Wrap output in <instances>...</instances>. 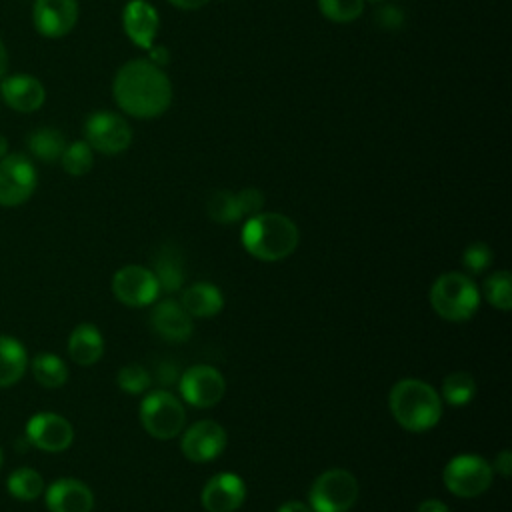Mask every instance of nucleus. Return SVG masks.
Here are the masks:
<instances>
[{
	"label": "nucleus",
	"mask_w": 512,
	"mask_h": 512,
	"mask_svg": "<svg viewBox=\"0 0 512 512\" xmlns=\"http://www.w3.org/2000/svg\"><path fill=\"white\" fill-rule=\"evenodd\" d=\"M376 22L382 26V28H398L402 26L404 22V12L396 6H384L376 12Z\"/></svg>",
	"instance_id": "36"
},
{
	"label": "nucleus",
	"mask_w": 512,
	"mask_h": 512,
	"mask_svg": "<svg viewBox=\"0 0 512 512\" xmlns=\"http://www.w3.org/2000/svg\"><path fill=\"white\" fill-rule=\"evenodd\" d=\"M34 380L44 388H60L68 380V366L52 352L36 354L32 360Z\"/></svg>",
	"instance_id": "25"
},
{
	"label": "nucleus",
	"mask_w": 512,
	"mask_h": 512,
	"mask_svg": "<svg viewBox=\"0 0 512 512\" xmlns=\"http://www.w3.org/2000/svg\"><path fill=\"white\" fill-rule=\"evenodd\" d=\"M430 306L434 312L450 322H464L472 318L480 304V290L470 274L444 272L430 286Z\"/></svg>",
	"instance_id": "4"
},
{
	"label": "nucleus",
	"mask_w": 512,
	"mask_h": 512,
	"mask_svg": "<svg viewBox=\"0 0 512 512\" xmlns=\"http://www.w3.org/2000/svg\"><path fill=\"white\" fill-rule=\"evenodd\" d=\"M296 224L280 212H258L242 226V244L248 254L262 262H278L298 246Z\"/></svg>",
	"instance_id": "3"
},
{
	"label": "nucleus",
	"mask_w": 512,
	"mask_h": 512,
	"mask_svg": "<svg viewBox=\"0 0 512 512\" xmlns=\"http://www.w3.org/2000/svg\"><path fill=\"white\" fill-rule=\"evenodd\" d=\"M68 354L80 366L96 364L104 354L102 332L90 322L78 324L68 336Z\"/></svg>",
	"instance_id": "20"
},
{
	"label": "nucleus",
	"mask_w": 512,
	"mask_h": 512,
	"mask_svg": "<svg viewBox=\"0 0 512 512\" xmlns=\"http://www.w3.org/2000/svg\"><path fill=\"white\" fill-rule=\"evenodd\" d=\"M152 274L158 282V288L164 292H176L184 284V260L178 248L162 246L154 256Z\"/></svg>",
	"instance_id": "22"
},
{
	"label": "nucleus",
	"mask_w": 512,
	"mask_h": 512,
	"mask_svg": "<svg viewBox=\"0 0 512 512\" xmlns=\"http://www.w3.org/2000/svg\"><path fill=\"white\" fill-rule=\"evenodd\" d=\"M246 498V484L234 472H218L202 488L200 502L208 512H234Z\"/></svg>",
	"instance_id": "15"
},
{
	"label": "nucleus",
	"mask_w": 512,
	"mask_h": 512,
	"mask_svg": "<svg viewBox=\"0 0 512 512\" xmlns=\"http://www.w3.org/2000/svg\"><path fill=\"white\" fill-rule=\"evenodd\" d=\"M60 164L64 168L66 174L70 176H84L92 170L94 164V150L90 148V144L86 140H76L66 144L62 156H60Z\"/></svg>",
	"instance_id": "29"
},
{
	"label": "nucleus",
	"mask_w": 512,
	"mask_h": 512,
	"mask_svg": "<svg viewBox=\"0 0 512 512\" xmlns=\"http://www.w3.org/2000/svg\"><path fill=\"white\" fill-rule=\"evenodd\" d=\"M44 490L50 512H92L94 494L82 480L60 478Z\"/></svg>",
	"instance_id": "18"
},
{
	"label": "nucleus",
	"mask_w": 512,
	"mask_h": 512,
	"mask_svg": "<svg viewBox=\"0 0 512 512\" xmlns=\"http://www.w3.org/2000/svg\"><path fill=\"white\" fill-rule=\"evenodd\" d=\"M492 258H494V254H492V250H490V246L486 242H472L462 252V264L468 270V274L484 272L490 266Z\"/></svg>",
	"instance_id": "33"
},
{
	"label": "nucleus",
	"mask_w": 512,
	"mask_h": 512,
	"mask_svg": "<svg viewBox=\"0 0 512 512\" xmlns=\"http://www.w3.org/2000/svg\"><path fill=\"white\" fill-rule=\"evenodd\" d=\"M154 332L168 342H184L192 334V316L182 308L180 302L166 298L160 300L150 316Z\"/></svg>",
	"instance_id": "19"
},
{
	"label": "nucleus",
	"mask_w": 512,
	"mask_h": 512,
	"mask_svg": "<svg viewBox=\"0 0 512 512\" xmlns=\"http://www.w3.org/2000/svg\"><path fill=\"white\" fill-rule=\"evenodd\" d=\"M0 466H2V448H0Z\"/></svg>",
	"instance_id": "44"
},
{
	"label": "nucleus",
	"mask_w": 512,
	"mask_h": 512,
	"mask_svg": "<svg viewBox=\"0 0 512 512\" xmlns=\"http://www.w3.org/2000/svg\"><path fill=\"white\" fill-rule=\"evenodd\" d=\"M140 422L150 436L170 440L182 432L186 424V410L172 392L158 388L142 398Z\"/></svg>",
	"instance_id": "5"
},
{
	"label": "nucleus",
	"mask_w": 512,
	"mask_h": 512,
	"mask_svg": "<svg viewBox=\"0 0 512 512\" xmlns=\"http://www.w3.org/2000/svg\"><path fill=\"white\" fill-rule=\"evenodd\" d=\"M0 96L14 112H36L46 100L44 84L32 74H10L0 80Z\"/></svg>",
	"instance_id": "16"
},
{
	"label": "nucleus",
	"mask_w": 512,
	"mask_h": 512,
	"mask_svg": "<svg viewBox=\"0 0 512 512\" xmlns=\"http://www.w3.org/2000/svg\"><path fill=\"white\" fill-rule=\"evenodd\" d=\"M476 394V380L470 372L458 370L442 380L440 398L450 406H466Z\"/></svg>",
	"instance_id": "26"
},
{
	"label": "nucleus",
	"mask_w": 512,
	"mask_h": 512,
	"mask_svg": "<svg viewBox=\"0 0 512 512\" xmlns=\"http://www.w3.org/2000/svg\"><path fill=\"white\" fill-rule=\"evenodd\" d=\"M150 376H154L162 386H172L180 380V370L172 360H162L156 364L154 372H150Z\"/></svg>",
	"instance_id": "35"
},
{
	"label": "nucleus",
	"mask_w": 512,
	"mask_h": 512,
	"mask_svg": "<svg viewBox=\"0 0 512 512\" xmlns=\"http://www.w3.org/2000/svg\"><path fill=\"white\" fill-rule=\"evenodd\" d=\"M226 430L214 420H198L186 428L180 448L192 462H210L226 448Z\"/></svg>",
	"instance_id": "13"
},
{
	"label": "nucleus",
	"mask_w": 512,
	"mask_h": 512,
	"mask_svg": "<svg viewBox=\"0 0 512 512\" xmlns=\"http://www.w3.org/2000/svg\"><path fill=\"white\" fill-rule=\"evenodd\" d=\"M148 60L162 68V66L170 60V54H168V50H166L164 46H154V44H152V46L148 48Z\"/></svg>",
	"instance_id": "39"
},
{
	"label": "nucleus",
	"mask_w": 512,
	"mask_h": 512,
	"mask_svg": "<svg viewBox=\"0 0 512 512\" xmlns=\"http://www.w3.org/2000/svg\"><path fill=\"white\" fill-rule=\"evenodd\" d=\"M6 70H8V52H6V46L0 38V80L6 76Z\"/></svg>",
	"instance_id": "42"
},
{
	"label": "nucleus",
	"mask_w": 512,
	"mask_h": 512,
	"mask_svg": "<svg viewBox=\"0 0 512 512\" xmlns=\"http://www.w3.org/2000/svg\"><path fill=\"white\" fill-rule=\"evenodd\" d=\"M482 294L488 300L490 306L508 312L512 308V276L508 270H496L492 272L484 284Z\"/></svg>",
	"instance_id": "28"
},
{
	"label": "nucleus",
	"mask_w": 512,
	"mask_h": 512,
	"mask_svg": "<svg viewBox=\"0 0 512 512\" xmlns=\"http://www.w3.org/2000/svg\"><path fill=\"white\" fill-rule=\"evenodd\" d=\"M34 28L44 38H62L72 32L78 22L76 0H34Z\"/></svg>",
	"instance_id": "14"
},
{
	"label": "nucleus",
	"mask_w": 512,
	"mask_h": 512,
	"mask_svg": "<svg viewBox=\"0 0 512 512\" xmlns=\"http://www.w3.org/2000/svg\"><path fill=\"white\" fill-rule=\"evenodd\" d=\"M28 366V354L20 340L0 336V388L16 384Z\"/></svg>",
	"instance_id": "23"
},
{
	"label": "nucleus",
	"mask_w": 512,
	"mask_h": 512,
	"mask_svg": "<svg viewBox=\"0 0 512 512\" xmlns=\"http://www.w3.org/2000/svg\"><path fill=\"white\" fill-rule=\"evenodd\" d=\"M168 2L180 10H196L206 6L210 0H168Z\"/></svg>",
	"instance_id": "41"
},
{
	"label": "nucleus",
	"mask_w": 512,
	"mask_h": 512,
	"mask_svg": "<svg viewBox=\"0 0 512 512\" xmlns=\"http://www.w3.org/2000/svg\"><path fill=\"white\" fill-rule=\"evenodd\" d=\"M276 512H314L312 506L308 502L302 500H288L284 504H280V508Z\"/></svg>",
	"instance_id": "40"
},
{
	"label": "nucleus",
	"mask_w": 512,
	"mask_h": 512,
	"mask_svg": "<svg viewBox=\"0 0 512 512\" xmlns=\"http://www.w3.org/2000/svg\"><path fill=\"white\" fill-rule=\"evenodd\" d=\"M8 154V140L4 134H0V158H4Z\"/></svg>",
	"instance_id": "43"
},
{
	"label": "nucleus",
	"mask_w": 512,
	"mask_h": 512,
	"mask_svg": "<svg viewBox=\"0 0 512 512\" xmlns=\"http://www.w3.org/2000/svg\"><path fill=\"white\" fill-rule=\"evenodd\" d=\"M206 212L218 224H232L242 218L236 194L230 190H214L206 200Z\"/></svg>",
	"instance_id": "30"
},
{
	"label": "nucleus",
	"mask_w": 512,
	"mask_h": 512,
	"mask_svg": "<svg viewBox=\"0 0 512 512\" xmlns=\"http://www.w3.org/2000/svg\"><path fill=\"white\" fill-rule=\"evenodd\" d=\"M26 144H28V150L34 158L50 164V162L60 160L68 142H66L64 134L58 128L42 126V128H36L28 134Z\"/></svg>",
	"instance_id": "24"
},
{
	"label": "nucleus",
	"mask_w": 512,
	"mask_h": 512,
	"mask_svg": "<svg viewBox=\"0 0 512 512\" xmlns=\"http://www.w3.org/2000/svg\"><path fill=\"white\" fill-rule=\"evenodd\" d=\"M236 200H238V208L242 218H250L258 212H262L264 208V194L258 188H244L240 192H236Z\"/></svg>",
	"instance_id": "34"
},
{
	"label": "nucleus",
	"mask_w": 512,
	"mask_h": 512,
	"mask_svg": "<svg viewBox=\"0 0 512 512\" xmlns=\"http://www.w3.org/2000/svg\"><path fill=\"white\" fill-rule=\"evenodd\" d=\"M180 304L192 318H210L222 310L224 296L214 284L196 282L182 292Z\"/></svg>",
	"instance_id": "21"
},
{
	"label": "nucleus",
	"mask_w": 512,
	"mask_h": 512,
	"mask_svg": "<svg viewBox=\"0 0 512 512\" xmlns=\"http://www.w3.org/2000/svg\"><path fill=\"white\" fill-rule=\"evenodd\" d=\"M178 388L190 406L210 408L224 398L226 380L218 368L210 364H196L180 374Z\"/></svg>",
	"instance_id": "10"
},
{
	"label": "nucleus",
	"mask_w": 512,
	"mask_h": 512,
	"mask_svg": "<svg viewBox=\"0 0 512 512\" xmlns=\"http://www.w3.org/2000/svg\"><path fill=\"white\" fill-rule=\"evenodd\" d=\"M394 420L408 432H426L442 418L440 392L418 378L398 380L388 396Z\"/></svg>",
	"instance_id": "2"
},
{
	"label": "nucleus",
	"mask_w": 512,
	"mask_h": 512,
	"mask_svg": "<svg viewBox=\"0 0 512 512\" xmlns=\"http://www.w3.org/2000/svg\"><path fill=\"white\" fill-rule=\"evenodd\" d=\"M122 26L136 46L148 50L158 34L160 18L148 0H130L122 10Z\"/></svg>",
	"instance_id": "17"
},
{
	"label": "nucleus",
	"mask_w": 512,
	"mask_h": 512,
	"mask_svg": "<svg viewBox=\"0 0 512 512\" xmlns=\"http://www.w3.org/2000/svg\"><path fill=\"white\" fill-rule=\"evenodd\" d=\"M356 500L358 480L346 468L324 470L308 492V504L314 512H348Z\"/></svg>",
	"instance_id": "6"
},
{
	"label": "nucleus",
	"mask_w": 512,
	"mask_h": 512,
	"mask_svg": "<svg viewBox=\"0 0 512 512\" xmlns=\"http://www.w3.org/2000/svg\"><path fill=\"white\" fill-rule=\"evenodd\" d=\"M320 14L336 24H348L362 16L366 0H316Z\"/></svg>",
	"instance_id": "31"
},
{
	"label": "nucleus",
	"mask_w": 512,
	"mask_h": 512,
	"mask_svg": "<svg viewBox=\"0 0 512 512\" xmlns=\"http://www.w3.org/2000/svg\"><path fill=\"white\" fill-rule=\"evenodd\" d=\"M6 488H8V492L16 500L32 502V500H36L44 492V480H42V476L34 468L22 466V468H16L8 476Z\"/></svg>",
	"instance_id": "27"
},
{
	"label": "nucleus",
	"mask_w": 512,
	"mask_h": 512,
	"mask_svg": "<svg viewBox=\"0 0 512 512\" xmlns=\"http://www.w3.org/2000/svg\"><path fill=\"white\" fill-rule=\"evenodd\" d=\"M84 140L100 154H120L132 144V128L120 114L96 110L84 124Z\"/></svg>",
	"instance_id": "9"
},
{
	"label": "nucleus",
	"mask_w": 512,
	"mask_h": 512,
	"mask_svg": "<svg viewBox=\"0 0 512 512\" xmlns=\"http://www.w3.org/2000/svg\"><path fill=\"white\" fill-rule=\"evenodd\" d=\"M38 172L34 162L20 152L0 158V206H20L36 190Z\"/></svg>",
	"instance_id": "8"
},
{
	"label": "nucleus",
	"mask_w": 512,
	"mask_h": 512,
	"mask_svg": "<svg viewBox=\"0 0 512 512\" xmlns=\"http://www.w3.org/2000/svg\"><path fill=\"white\" fill-rule=\"evenodd\" d=\"M416 512H450V508L438 498H426L418 504Z\"/></svg>",
	"instance_id": "38"
},
{
	"label": "nucleus",
	"mask_w": 512,
	"mask_h": 512,
	"mask_svg": "<svg viewBox=\"0 0 512 512\" xmlns=\"http://www.w3.org/2000/svg\"><path fill=\"white\" fill-rule=\"evenodd\" d=\"M492 470L498 472L500 476L508 478L510 472H512V452H510V450H502V452L496 456V460H494V464H492Z\"/></svg>",
	"instance_id": "37"
},
{
	"label": "nucleus",
	"mask_w": 512,
	"mask_h": 512,
	"mask_svg": "<svg viewBox=\"0 0 512 512\" xmlns=\"http://www.w3.org/2000/svg\"><path fill=\"white\" fill-rule=\"evenodd\" d=\"M494 478L492 464L478 454H458L448 460L442 472L444 486L458 498L484 494Z\"/></svg>",
	"instance_id": "7"
},
{
	"label": "nucleus",
	"mask_w": 512,
	"mask_h": 512,
	"mask_svg": "<svg viewBox=\"0 0 512 512\" xmlns=\"http://www.w3.org/2000/svg\"><path fill=\"white\" fill-rule=\"evenodd\" d=\"M152 384L150 370L140 364H126L118 370V386L126 394H144Z\"/></svg>",
	"instance_id": "32"
},
{
	"label": "nucleus",
	"mask_w": 512,
	"mask_h": 512,
	"mask_svg": "<svg viewBox=\"0 0 512 512\" xmlns=\"http://www.w3.org/2000/svg\"><path fill=\"white\" fill-rule=\"evenodd\" d=\"M368 2H384V0H368Z\"/></svg>",
	"instance_id": "45"
},
{
	"label": "nucleus",
	"mask_w": 512,
	"mask_h": 512,
	"mask_svg": "<svg viewBox=\"0 0 512 512\" xmlns=\"http://www.w3.org/2000/svg\"><path fill=\"white\" fill-rule=\"evenodd\" d=\"M114 296L132 308H142L158 298V282L150 268L138 264H126L112 276Z\"/></svg>",
	"instance_id": "11"
},
{
	"label": "nucleus",
	"mask_w": 512,
	"mask_h": 512,
	"mask_svg": "<svg viewBox=\"0 0 512 512\" xmlns=\"http://www.w3.org/2000/svg\"><path fill=\"white\" fill-rule=\"evenodd\" d=\"M26 438L44 452H62L74 440L72 424L54 412H38L26 424Z\"/></svg>",
	"instance_id": "12"
},
{
	"label": "nucleus",
	"mask_w": 512,
	"mask_h": 512,
	"mask_svg": "<svg viewBox=\"0 0 512 512\" xmlns=\"http://www.w3.org/2000/svg\"><path fill=\"white\" fill-rule=\"evenodd\" d=\"M112 96L122 112L150 120L162 116L172 104V82L168 74L148 58L122 64L112 80Z\"/></svg>",
	"instance_id": "1"
}]
</instances>
